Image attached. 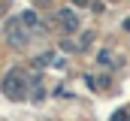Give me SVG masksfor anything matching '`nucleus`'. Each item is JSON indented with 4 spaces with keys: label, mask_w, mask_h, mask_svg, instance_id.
<instances>
[{
    "label": "nucleus",
    "mask_w": 130,
    "mask_h": 121,
    "mask_svg": "<svg viewBox=\"0 0 130 121\" xmlns=\"http://www.w3.org/2000/svg\"><path fill=\"white\" fill-rule=\"evenodd\" d=\"M61 21H64L67 30H76V24H79V21H76V15H73L70 9H64V12H61Z\"/></svg>",
    "instance_id": "nucleus-1"
},
{
    "label": "nucleus",
    "mask_w": 130,
    "mask_h": 121,
    "mask_svg": "<svg viewBox=\"0 0 130 121\" xmlns=\"http://www.w3.org/2000/svg\"><path fill=\"white\" fill-rule=\"evenodd\" d=\"M76 3H88V0H76Z\"/></svg>",
    "instance_id": "nucleus-2"
}]
</instances>
